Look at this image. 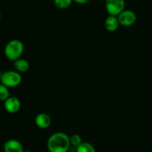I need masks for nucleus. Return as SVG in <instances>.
Returning <instances> with one entry per match:
<instances>
[{"label": "nucleus", "instance_id": "obj_1", "mask_svg": "<svg viewBox=\"0 0 152 152\" xmlns=\"http://www.w3.org/2000/svg\"><path fill=\"white\" fill-rule=\"evenodd\" d=\"M70 145V137L63 132L53 134L47 142L48 149L50 152H68Z\"/></svg>", "mask_w": 152, "mask_h": 152}, {"label": "nucleus", "instance_id": "obj_6", "mask_svg": "<svg viewBox=\"0 0 152 152\" xmlns=\"http://www.w3.org/2000/svg\"><path fill=\"white\" fill-rule=\"evenodd\" d=\"M4 108L10 114H16L21 108V102L18 98L10 96L4 101Z\"/></svg>", "mask_w": 152, "mask_h": 152}, {"label": "nucleus", "instance_id": "obj_13", "mask_svg": "<svg viewBox=\"0 0 152 152\" xmlns=\"http://www.w3.org/2000/svg\"><path fill=\"white\" fill-rule=\"evenodd\" d=\"M54 4L59 9H66L71 6L73 0H53Z\"/></svg>", "mask_w": 152, "mask_h": 152}, {"label": "nucleus", "instance_id": "obj_16", "mask_svg": "<svg viewBox=\"0 0 152 152\" xmlns=\"http://www.w3.org/2000/svg\"><path fill=\"white\" fill-rule=\"evenodd\" d=\"M1 70H0V82H1Z\"/></svg>", "mask_w": 152, "mask_h": 152}, {"label": "nucleus", "instance_id": "obj_4", "mask_svg": "<svg viewBox=\"0 0 152 152\" xmlns=\"http://www.w3.org/2000/svg\"><path fill=\"white\" fill-rule=\"evenodd\" d=\"M125 0H105V8L109 15L117 16L125 10Z\"/></svg>", "mask_w": 152, "mask_h": 152}, {"label": "nucleus", "instance_id": "obj_9", "mask_svg": "<svg viewBox=\"0 0 152 152\" xmlns=\"http://www.w3.org/2000/svg\"><path fill=\"white\" fill-rule=\"evenodd\" d=\"M119 26H120V22H119L117 16L109 15L105 19V28L107 31L110 32H114L118 29Z\"/></svg>", "mask_w": 152, "mask_h": 152}, {"label": "nucleus", "instance_id": "obj_11", "mask_svg": "<svg viewBox=\"0 0 152 152\" xmlns=\"http://www.w3.org/2000/svg\"><path fill=\"white\" fill-rule=\"evenodd\" d=\"M77 148V152H96L94 145L87 142H83Z\"/></svg>", "mask_w": 152, "mask_h": 152}, {"label": "nucleus", "instance_id": "obj_2", "mask_svg": "<svg viewBox=\"0 0 152 152\" xmlns=\"http://www.w3.org/2000/svg\"><path fill=\"white\" fill-rule=\"evenodd\" d=\"M24 52V44L19 39H12L4 47V55L8 59L15 61L22 56Z\"/></svg>", "mask_w": 152, "mask_h": 152}, {"label": "nucleus", "instance_id": "obj_17", "mask_svg": "<svg viewBox=\"0 0 152 152\" xmlns=\"http://www.w3.org/2000/svg\"><path fill=\"white\" fill-rule=\"evenodd\" d=\"M1 12H0V19H1Z\"/></svg>", "mask_w": 152, "mask_h": 152}, {"label": "nucleus", "instance_id": "obj_15", "mask_svg": "<svg viewBox=\"0 0 152 152\" xmlns=\"http://www.w3.org/2000/svg\"><path fill=\"white\" fill-rule=\"evenodd\" d=\"M74 1H75V2L78 3V4H86V3L89 2L90 1V0H73Z\"/></svg>", "mask_w": 152, "mask_h": 152}, {"label": "nucleus", "instance_id": "obj_18", "mask_svg": "<svg viewBox=\"0 0 152 152\" xmlns=\"http://www.w3.org/2000/svg\"><path fill=\"white\" fill-rule=\"evenodd\" d=\"M23 152H31V151H24Z\"/></svg>", "mask_w": 152, "mask_h": 152}, {"label": "nucleus", "instance_id": "obj_8", "mask_svg": "<svg viewBox=\"0 0 152 152\" xmlns=\"http://www.w3.org/2000/svg\"><path fill=\"white\" fill-rule=\"evenodd\" d=\"M4 152H23V146L19 141L16 140H8L4 144Z\"/></svg>", "mask_w": 152, "mask_h": 152}, {"label": "nucleus", "instance_id": "obj_12", "mask_svg": "<svg viewBox=\"0 0 152 152\" xmlns=\"http://www.w3.org/2000/svg\"><path fill=\"white\" fill-rule=\"evenodd\" d=\"M10 97V91L9 88L0 83V101H5L7 98Z\"/></svg>", "mask_w": 152, "mask_h": 152}, {"label": "nucleus", "instance_id": "obj_10", "mask_svg": "<svg viewBox=\"0 0 152 152\" xmlns=\"http://www.w3.org/2000/svg\"><path fill=\"white\" fill-rule=\"evenodd\" d=\"M14 68L16 71H17L19 73H25L29 70L30 64L26 59L19 58L14 61Z\"/></svg>", "mask_w": 152, "mask_h": 152}, {"label": "nucleus", "instance_id": "obj_19", "mask_svg": "<svg viewBox=\"0 0 152 152\" xmlns=\"http://www.w3.org/2000/svg\"><path fill=\"white\" fill-rule=\"evenodd\" d=\"M68 152H69V151H68Z\"/></svg>", "mask_w": 152, "mask_h": 152}, {"label": "nucleus", "instance_id": "obj_7", "mask_svg": "<svg viewBox=\"0 0 152 152\" xmlns=\"http://www.w3.org/2000/svg\"><path fill=\"white\" fill-rule=\"evenodd\" d=\"M51 117L45 113H40L35 117V124L39 129H45L51 125Z\"/></svg>", "mask_w": 152, "mask_h": 152}, {"label": "nucleus", "instance_id": "obj_3", "mask_svg": "<svg viewBox=\"0 0 152 152\" xmlns=\"http://www.w3.org/2000/svg\"><path fill=\"white\" fill-rule=\"evenodd\" d=\"M22 82V76L17 71H7L1 74V82L8 88L16 87Z\"/></svg>", "mask_w": 152, "mask_h": 152}, {"label": "nucleus", "instance_id": "obj_5", "mask_svg": "<svg viewBox=\"0 0 152 152\" xmlns=\"http://www.w3.org/2000/svg\"><path fill=\"white\" fill-rule=\"evenodd\" d=\"M120 25L125 27L133 25L137 21V15L134 11L130 10H124L117 16Z\"/></svg>", "mask_w": 152, "mask_h": 152}, {"label": "nucleus", "instance_id": "obj_14", "mask_svg": "<svg viewBox=\"0 0 152 152\" xmlns=\"http://www.w3.org/2000/svg\"><path fill=\"white\" fill-rule=\"evenodd\" d=\"M70 141H71V145L75 147H78L83 142L82 137L79 134H77L71 135V137H70Z\"/></svg>", "mask_w": 152, "mask_h": 152}]
</instances>
